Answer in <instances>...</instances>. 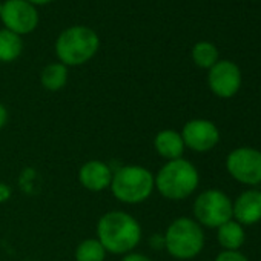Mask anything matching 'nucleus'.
<instances>
[{
    "instance_id": "nucleus-21",
    "label": "nucleus",
    "mask_w": 261,
    "mask_h": 261,
    "mask_svg": "<svg viewBox=\"0 0 261 261\" xmlns=\"http://www.w3.org/2000/svg\"><path fill=\"white\" fill-rule=\"evenodd\" d=\"M13 195V189L8 183H2L0 181V204L7 203Z\"/></svg>"
},
{
    "instance_id": "nucleus-10",
    "label": "nucleus",
    "mask_w": 261,
    "mask_h": 261,
    "mask_svg": "<svg viewBox=\"0 0 261 261\" xmlns=\"http://www.w3.org/2000/svg\"><path fill=\"white\" fill-rule=\"evenodd\" d=\"M207 86L220 98H232L241 88V69L235 62L218 60L207 71Z\"/></svg>"
},
{
    "instance_id": "nucleus-15",
    "label": "nucleus",
    "mask_w": 261,
    "mask_h": 261,
    "mask_svg": "<svg viewBox=\"0 0 261 261\" xmlns=\"http://www.w3.org/2000/svg\"><path fill=\"white\" fill-rule=\"evenodd\" d=\"M68 79H69V71L60 62L48 63L40 72V83L49 92L62 91L66 86Z\"/></svg>"
},
{
    "instance_id": "nucleus-11",
    "label": "nucleus",
    "mask_w": 261,
    "mask_h": 261,
    "mask_svg": "<svg viewBox=\"0 0 261 261\" xmlns=\"http://www.w3.org/2000/svg\"><path fill=\"white\" fill-rule=\"evenodd\" d=\"M232 218L241 226H252L261 221V191L250 188L243 191L232 201Z\"/></svg>"
},
{
    "instance_id": "nucleus-14",
    "label": "nucleus",
    "mask_w": 261,
    "mask_h": 261,
    "mask_svg": "<svg viewBox=\"0 0 261 261\" xmlns=\"http://www.w3.org/2000/svg\"><path fill=\"white\" fill-rule=\"evenodd\" d=\"M217 240L223 250H240L246 241L244 226L237 223L233 218L217 227Z\"/></svg>"
},
{
    "instance_id": "nucleus-18",
    "label": "nucleus",
    "mask_w": 261,
    "mask_h": 261,
    "mask_svg": "<svg viewBox=\"0 0 261 261\" xmlns=\"http://www.w3.org/2000/svg\"><path fill=\"white\" fill-rule=\"evenodd\" d=\"M108 252L97 238H85L74 250L75 261H105Z\"/></svg>"
},
{
    "instance_id": "nucleus-25",
    "label": "nucleus",
    "mask_w": 261,
    "mask_h": 261,
    "mask_svg": "<svg viewBox=\"0 0 261 261\" xmlns=\"http://www.w3.org/2000/svg\"><path fill=\"white\" fill-rule=\"evenodd\" d=\"M2 5H4V2L0 0V14H2Z\"/></svg>"
},
{
    "instance_id": "nucleus-22",
    "label": "nucleus",
    "mask_w": 261,
    "mask_h": 261,
    "mask_svg": "<svg viewBox=\"0 0 261 261\" xmlns=\"http://www.w3.org/2000/svg\"><path fill=\"white\" fill-rule=\"evenodd\" d=\"M149 244H151V247L155 249V250L165 249V238H163V233H154V235H151Z\"/></svg>"
},
{
    "instance_id": "nucleus-6",
    "label": "nucleus",
    "mask_w": 261,
    "mask_h": 261,
    "mask_svg": "<svg viewBox=\"0 0 261 261\" xmlns=\"http://www.w3.org/2000/svg\"><path fill=\"white\" fill-rule=\"evenodd\" d=\"M194 220L207 229H217L232 220V200L220 189H206L192 204Z\"/></svg>"
},
{
    "instance_id": "nucleus-19",
    "label": "nucleus",
    "mask_w": 261,
    "mask_h": 261,
    "mask_svg": "<svg viewBox=\"0 0 261 261\" xmlns=\"http://www.w3.org/2000/svg\"><path fill=\"white\" fill-rule=\"evenodd\" d=\"M214 261H249V258L240 250H221Z\"/></svg>"
},
{
    "instance_id": "nucleus-9",
    "label": "nucleus",
    "mask_w": 261,
    "mask_h": 261,
    "mask_svg": "<svg viewBox=\"0 0 261 261\" xmlns=\"http://www.w3.org/2000/svg\"><path fill=\"white\" fill-rule=\"evenodd\" d=\"M180 134L185 146L198 154L209 152L220 143V129L207 118H192L186 121Z\"/></svg>"
},
{
    "instance_id": "nucleus-16",
    "label": "nucleus",
    "mask_w": 261,
    "mask_h": 261,
    "mask_svg": "<svg viewBox=\"0 0 261 261\" xmlns=\"http://www.w3.org/2000/svg\"><path fill=\"white\" fill-rule=\"evenodd\" d=\"M23 53V40L20 36L0 30V63H11L17 60Z\"/></svg>"
},
{
    "instance_id": "nucleus-20",
    "label": "nucleus",
    "mask_w": 261,
    "mask_h": 261,
    "mask_svg": "<svg viewBox=\"0 0 261 261\" xmlns=\"http://www.w3.org/2000/svg\"><path fill=\"white\" fill-rule=\"evenodd\" d=\"M120 261H152V259H151L146 253L133 250V252H129V253L123 255Z\"/></svg>"
},
{
    "instance_id": "nucleus-7",
    "label": "nucleus",
    "mask_w": 261,
    "mask_h": 261,
    "mask_svg": "<svg viewBox=\"0 0 261 261\" xmlns=\"http://www.w3.org/2000/svg\"><path fill=\"white\" fill-rule=\"evenodd\" d=\"M226 171L244 186L261 185V151L250 146L235 148L226 157Z\"/></svg>"
},
{
    "instance_id": "nucleus-23",
    "label": "nucleus",
    "mask_w": 261,
    "mask_h": 261,
    "mask_svg": "<svg viewBox=\"0 0 261 261\" xmlns=\"http://www.w3.org/2000/svg\"><path fill=\"white\" fill-rule=\"evenodd\" d=\"M8 120H10V112L7 109V106L2 101H0V130H2L7 126Z\"/></svg>"
},
{
    "instance_id": "nucleus-1",
    "label": "nucleus",
    "mask_w": 261,
    "mask_h": 261,
    "mask_svg": "<svg viewBox=\"0 0 261 261\" xmlns=\"http://www.w3.org/2000/svg\"><path fill=\"white\" fill-rule=\"evenodd\" d=\"M143 237L139 220L124 211L105 212L95 226V238L112 255H126L136 250Z\"/></svg>"
},
{
    "instance_id": "nucleus-24",
    "label": "nucleus",
    "mask_w": 261,
    "mask_h": 261,
    "mask_svg": "<svg viewBox=\"0 0 261 261\" xmlns=\"http://www.w3.org/2000/svg\"><path fill=\"white\" fill-rule=\"evenodd\" d=\"M27 2H30L34 7H43V5H48V4L54 2V0H27Z\"/></svg>"
},
{
    "instance_id": "nucleus-3",
    "label": "nucleus",
    "mask_w": 261,
    "mask_h": 261,
    "mask_svg": "<svg viewBox=\"0 0 261 261\" xmlns=\"http://www.w3.org/2000/svg\"><path fill=\"white\" fill-rule=\"evenodd\" d=\"M155 191L166 200L181 201L189 198L200 185V174L194 163L186 159L166 162L154 174Z\"/></svg>"
},
{
    "instance_id": "nucleus-12",
    "label": "nucleus",
    "mask_w": 261,
    "mask_h": 261,
    "mask_svg": "<svg viewBox=\"0 0 261 261\" xmlns=\"http://www.w3.org/2000/svg\"><path fill=\"white\" fill-rule=\"evenodd\" d=\"M114 169L101 160H89L79 169V183L89 192H103L109 189Z\"/></svg>"
},
{
    "instance_id": "nucleus-13",
    "label": "nucleus",
    "mask_w": 261,
    "mask_h": 261,
    "mask_svg": "<svg viewBox=\"0 0 261 261\" xmlns=\"http://www.w3.org/2000/svg\"><path fill=\"white\" fill-rule=\"evenodd\" d=\"M154 149L162 159H165L166 162H171V160L183 159L186 146L178 130L162 129L154 137Z\"/></svg>"
},
{
    "instance_id": "nucleus-5",
    "label": "nucleus",
    "mask_w": 261,
    "mask_h": 261,
    "mask_svg": "<svg viewBox=\"0 0 261 261\" xmlns=\"http://www.w3.org/2000/svg\"><path fill=\"white\" fill-rule=\"evenodd\" d=\"M165 250L175 259H192L204 247L206 238L203 227L189 217H178L169 223L165 233Z\"/></svg>"
},
{
    "instance_id": "nucleus-2",
    "label": "nucleus",
    "mask_w": 261,
    "mask_h": 261,
    "mask_svg": "<svg viewBox=\"0 0 261 261\" xmlns=\"http://www.w3.org/2000/svg\"><path fill=\"white\" fill-rule=\"evenodd\" d=\"M112 197L127 206L142 204L155 191L154 172L140 165H124L114 171L109 186Z\"/></svg>"
},
{
    "instance_id": "nucleus-17",
    "label": "nucleus",
    "mask_w": 261,
    "mask_h": 261,
    "mask_svg": "<svg viewBox=\"0 0 261 261\" xmlns=\"http://www.w3.org/2000/svg\"><path fill=\"white\" fill-rule=\"evenodd\" d=\"M191 57H192V62L195 63V66L209 71L220 60V53L212 42L201 40L192 46Z\"/></svg>"
},
{
    "instance_id": "nucleus-8",
    "label": "nucleus",
    "mask_w": 261,
    "mask_h": 261,
    "mask_svg": "<svg viewBox=\"0 0 261 261\" xmlns=\"http://www.w3.org/2000/svg\"><path fill=\"white\" fill-rule=\"evenodd\" d=\"M5 30L17 34L28 36L39 27V10L27 0H7L2 5V14H0Z\"/></svg>"
},
{
    "instance_id": "nucleus-4",
    "label": "nucleus",
    "mask_w": 261,
    "mask_h": 261,
    "mask_svg": "<svg viewBox=\"0 0 261 261\" xmlns=\"http://www.w3.org/2000/svg\"><path fill=\"white\" fill-rule=\"evenodd\" d=\"M100 49L98 34L85 25H74L63 30L54 45L57 62L69 66H82L92 60Z\"/></svg>"
}]
</instances>
